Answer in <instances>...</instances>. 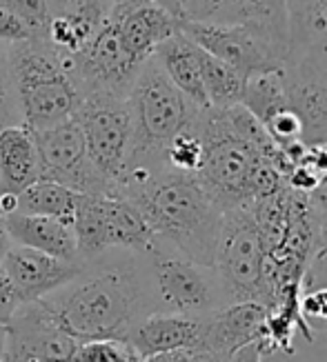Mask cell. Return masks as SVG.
<instances>
[{
    "instance_id": "36",
    "label": "cell",
    "mask_w": 327,
    "mask_h": 362,
    "mask_svg": "<svg viewBox=\"0 0 327 362\" xmlns=\"http://www.w3.org/2000/svg\"><path fill=\"white\" fill-rule=\"evenodd\" d=\"M109 3H112V5H118V3H122V0H109Z\"/></svg>"
},
{
    "instance_id": "34",
    "label": "cell",
    "mask_w": 327,
    "mask_h": 362,
    "mask_svg": "<svg viewBox=\"0 0 327 362\" xmlns=\"http://www.w3.org/2000/svg\"><path fill=\"white\" fill-rule=\"evenodd\" d=\"M11 247H13V240H11L9 231H7V225H5L3 216H0V264H3V260L7 258Z\"/></svg>"
},
{
    "instance_id": "8",
    "label": "cell",
    "mask_w": 327,
    "mask_h": 362,
    "mask_svg": "<svg viewBox=\"0 0 327 362\" xmlns=\"http://www.w3.org/2000/svg\"><path fill=\"white\" fill-rule=\"evenodd\" d=\"M74 118L83 127L91 165L118 196L120 180L130 167L134 143V122L127 98L105 91L85 93Z\"/></svg>"
},
{
    "instance_id": "23",
    "label": "cell",
    "mask_w": 327,
    "mask_h": 362,
    "mask_svg": "<svg viewBox=\"0 0 327 362\" xmlns=\"http://www.w3.org/2000/svg\"><path fill=\"white\" fill-rule=\"evenodd\" d=\"M289 58L327 38V0H285Z\"/></svg>"
},
{
    "instance_id": "27",
    "label": "cell",
    "mask_w": 327,
    "mask_h": 362,
    "mask_svg": "<svg viewBox=\"0 0 327 362\" xmlns=\"http://www.w3.org/2000/svg\"><path fill=\"white\" fill-rule=\"evenodd\" d=\"M69 362H145L127 340H85L76 347Z\"/></svg>"
},
{
    "instance_id": "28",
    "label": "cell",
    "mask_w": 327,
    "mask_h": 362,
    "mask_svg": "<svg viewBox=\"0 0 327 362\" xmlns=\"http://www.w3.org/2000/svg\"><path fill=\"white\" fill-rule=\"evenodd\" d=\"M16 124H23V116L9 65V45L0 42V132Z\"/></svg>"
},
{
    "instance_id": "22",
    "label": "cell",
    "mask_w": 327,
    "mask_h": 362,
    "mask_svg": "<svg viewBox=\"0 0 327 362\" xmlns=\"http://www.w3.org/2000/svg\"><path fill=\"white\" fill-rule=\"evenodd\" d=\"M112 7L109 0H83L71 9L54 13L47 27V40L62 54H78L107 23Z\"/></svg>"
},
{
    "instance_id": "31",
    "label": "cell",
    "mask_w": 327,
    "mask_h": 362,
    "mask_svg": "<svg viewBox=\"0 0 327 362\" xmlns=\"http://www.w3.org/2000/svg\"><path fill=\"white\" fill-rule=\"evenodd\" d=\"M145 362H221L216 356H212L207 349L202 347H187V349H178V351H169V354H161L147 358Z\"/></svg>"
},
{
    "instance_id": "32",
    "label": "cell",
    "mask_w": 327,
    "mask_h": 362,
    "mask_svg": "<svg viewBox=\"0 0 327 362\" xmlns=\"http://www.w3.org/2000/svg\"><path fill=\"white\" fill-rule=\"evenodd\" d=\"M301 311L307 316H314L321 320H327V289L309 291L301 298Z\"/></svg>"
},
{
    "instance_id": "14",
    "label": "cell",
    "mask_w": 327,
    "mask_h": 362,
    "mask_svg": "<svg viewBox=\"0 0 327 362\" xmlns=\"http://www.w3.org/2000/svg\"><path fill=\"white\" fill-rule=\"evenodd\" d=\"M71 60L83 96L93 91H105L127 98L134 78L143 67L134 65L130 56L125 54L112 18H107V23L91 36L81 52L71 56Z\"/></svg>"
},
{
    "instance_id": "35",
    "label": "cell",
    "mask_w": 327,
    "mask_h": 362,
    "mask_svg": "<svg viewBox=\"0 0 327 362\" xmlns=\"http://www.w3.org/2000/svg\"><path fill=\"white\" fill-rule=\"evenodd\" d=\"M47 3H50L52 16H54V13H60V11H65V9L76 7L78 3H83V0H47Z\"/></svg>"
},
{
    "instance_id": "15",
    "label": "cell",
    "mask_w": 327,
    "mask_h": 362,
    "mask_svg": "<svg viewBox=\"0 0 327 362\" xmlns=\"http://www.w3.org/2000/svg\"><path fill=\"white\" fill-rule=\"evenodd\" d=\"M109 18L116 25L125 54L138 67L180 31V23L156 0H122L112 7Z\"/></svg>"
},
{
    "instance_id": "24",
    "label": "cell",
    "mask_w": 327,
    "mask_h": 362,
    "mask_svg": "<svg viewBox=\"0 0 327 362\" xmlns=\"http://www.w3.org/2000/svg\"><path fill=\"white\" fill-rule=\"evenodd\" d=\"M78 194L56 180L40 178L18 194V211L27 216H47L71 223Z\"/></svg>"
},
{
    "instance_id": "10",
    "label": "cell",
    "mask_w": 327,
    "mask_h": 362,
    "mask_svg": "<svg viewBox=\"0 0 327 362\" xmlns=\"http://www.w3.org/2000/svg\"><path fill=\"white\" fill-rule=\"evenodd\" d=\"M81 340L65 332L54 311L42 300L18 305L0 325L3 362H69Z\"/></svg>"
},
{
    "instance_id": "21",
    "label": "cell",
    "mask_w": 327,
    "mask_h": 362,
    "mask_svg": "<svg viewBox=\"0 0 327 362\" xmlns=\"http://www.w3.org/2000/svg\"><path fill=\"white\" fill-rule=\"evenodd\" d=\"M40 180V160L31 132L16 124L0 132V194H21Z\"/></svg>"
},
{
    "instance_id": "12",
    "label": "cell",
    "mask_w": 327,
    "mask_h": 362,
    "mask_svg": "<svg viewBox=\"0 0 327 362\" xmlns=\"http://www.w3.org/2000/svg\"><path fill=\"white\" fill-rule=\"evenodd\" d=\"M287 103L303 122V143L327 140V38L287 60Z\"/></svg>"
},
{
    "instance_id": "4",
    "label": "cell",
    "mask_w": 327,
    "mask_h": 362,
    "mask_svg": "<svg viewBox=\"0 0 327 362\" xmlns=\"http://www.w3.org/2000/svg\"><path fill=\"white\" fill-rule=\"evenodd\" d=\"M9 65L29 132L50 129L76 116L83 91L69 54L58 52L47 38H29L9 45Z\"/></svg>"
},
{
    "instance_id": "19",
    "label": "cell",
    "mask_w": 327,
    "mask_h": 362,
    "mask_svg": "<svg viewBox=\"0 0 327 362\" xmlns=\"http://www.w3.org/2000/svg\"><path fill=\"white\" fill-rule=\"evenodd\" d=\"M3 220L13 245L36 249L60 260H81L78 258L71 223H65V220L58 218L27 216V214H9L3 216Z\"/></svg>"
},
{
    "instance_id": "29",
    "label": "cell",
    "mask_w": 327,
    "mask_h": 362,
    "mask_svg": "<svg viewBox=\"0 0 327 362\" xmlns=\"http://www.w3.org/2000/svg\"><path fill=\"white\" fill-rule=\"evenodd\" d=\"M0 5L18 16L34 38H47V27L52 21V9L47 0H0Z\"/></svg>"
},
{
    "instance_id": "33",
    "label": "cell",
    "mask_w": 327,
    "mask_h": 362,
    "mask_svg": "<svg viewBox=\"0 0 327 362\" xmlns=\"http://www.w3.org/2000/svg\"><path fill=\"white\" fill-rule=\"evenodd\" d=\"M263 347L260 344H247V347H243L241 351H236L229 362H263Z\"/></svg>"
},
{
    "instance_id": "6",
    "label": "cell",
    "mask_w": 327,
    "mask_h": 362,
    "mask_svg": "<svg viewBox=\"0 0 327 362\" xmlns=\"http://www.w3.org/2000/svg\"><path fill=\"white\" fill-rule=\"evenodd\" d=\"M156 313L205 318L227 307V298L214 267L194 262L156 240L145 254Z\"/></svg>"
},
{
    "instance_id": "25",
    "label": "cell",
    "mask_w": 327,
    "mask_h": 362,
    "mask_svg": "<svg viewBox=\"0 0 327 362\" xmlns=\"http://www.w3.org/2000/svg\"><path fill=\"white\" fill-rule=\"evenodd\" d=\"M198 62L202 74V85L212 109H229L243 103V91L247 78L231 69L225 62L210 56L198 47Z\"/></svg>"
},
{
    "instance_id": "20",
    "label": "cell",
    "mask_w": 327,
    "mask_h": 362,
    "mask_svg": "<svg viewBox=\"0 0 327 362\" xmlns=\"http://www.w3.org/2000/svg\"><path fill=\"white\" fill-rule=\"evenodd\" d=\"M154 58L165 71V76L174 83V87L187 100H192L200 112L212 109L207 93H205V85H202L198 47L187 38L183 31L167 38L159 49L154 52Z\"/></svg>"
},
{
    "instance_id": "18",
    "label": "cell",
    "mask_w": 327,
    "mask_h": 362,
    "mask_svg": "<svg viewBox=\"0 0 327 362\" xmlns=\"http://www.w3.org/2000/svg\"><path fill=\"white\" fill-rule=\"evenodd\" d=\"M202 322H205V318L196 316L149 313L147 318H143L134 327V332L127 336V342L145 360L161 354L196 347L200 342Z\"/></svg>"
},
{
    "instance_id": "2",
    "label": "cell",
    "mask_w": 327,
    "mask_h": 362,
    "mask_svg": "<svg viewBox=\"0 0 327 362\" xmlns=\"http://www.w3.org/2000/svg\"><path fill=\"white\" fill-rule=\"evenodd\" d=\"M118 196L136 204L156 240L194 262L212 267L223 211L194 174L167 165L132 167L120 180Z\"/></svg>"
},
{
    "instance_id": "17",
    "label": "cell",
    "mask_w": 327,
    "mask_h": 362,
    "mask_svg": "<svg viewBox=\"0 0 327 362\" xmlns=\"http://www.w3.org/2000/svg\"><path fill=\"white\" fill-rule=\"evenodd\" d=\"M265 338L268 309L260 303H234L205 316L198 347L207 349L221 362H229L247 344H260L265 351Z\"/></svg>"
},
{
    "instance_id": "1",
    "label": "cell",
    "mask_w": 327,
    "mask_h": 362,
    "mask_svg": "<svg viewBox=\"0 0 327 362\" xmlns=\"http://www.w3.org/2000/svg\"><path fill=\"white\" fill-rule=\"evenodd\" d=\"M87 260L83 272L42 303L76 340H127L134 327L156 313L145 254L112 249Z\"/></svg>"
},
{
    "instance_id": "37",
    "label": "cell",
    "mask_w": 327,
    "mask_h": 362,
    "mask_svg": "<svg viewBox=\"0 0 327 362\" xmlns=\"http://www.w3.org/2000/svg\"><path fill=\"white\" fill-rule=\"evenodd\" d=\"M0 362H3V360H0Z\"/></svg>"
},
{
    "instance_id": "5",
    "label": "cell",
    "mask_w": 327,
    "mask_h": 362,
    "mask_svg": "<svg viewBox=\"0 0 327 362\" xmlns=\"http://www.w3.org/2000/svg\"><path fill=\"white\" fill-rule=\"evenodd\" d=\"M127 103L134 122L127 169L165 165V149L169 143L192 129L200 116V109L174 87L154 56L138 69L127 91Z\"/></svg>"
},
{
    "instance_id": "11",
    "label": "cell",
    "mask_w": 327,
    "mask_h": 362,
    "mask_svg": "<svg viewBox=\"0 0 327 362\" xmlns=\"http://www.w3.org/2000/svg\"><path fill=\"white\" fill-rule=\"evenodd\" d=\"M40 160V178L56 180L76 194L116 196L87 156V143L81 122L69 118L50 129L31 132Z\"/></svg>"
},
{
    "instance_id": "30",
    "label": "cell",
    "mask_w": 327,
    "mask_h": 362,
    "mask_svg": "<svg viewBox=\"0 0 327 362\" xmlns=\"http://www.w3.org/2000/svg\"><path fill=\"white\" fill-rule=\"evenodd\" d=\"M34 38V34L27 29V25L13 16L5 5H0V42L5 45H13V42H23Z\"/></svg>"
},
{
    "instance_id": "16",
    "label": "cell",
    "mask_w": 327,
    "mask_h": 362,
    "mask_svg": "<svg viewBox=\"0 0 327 362\" xmlns=\"http://www.w3.org/2000/svg\"><path fill=\"white\" fill-rule=\"evenodd\" d=\"M83 260H60L42 251L13 245L7 258L0 264V272L9 280L21 303L42 300L45 296L65 287L83 272Z\"/></svg>"
},
{
    "instance_id": "3",
    "label": "cell",
    "mask_w": 327,
    "mask_h": 362,
    "mask_svg": "<svg viewBox=\"0 0 327 362\" xmlns=\"http://www.w3.org/2000/svg\"><path fill=\"white\" fill-rule=\"evenodd\" d=\"M198 136L202 153L194 176L221 211L252 204L285 185L276 165L236 132L225 109H205Z\"/></svg>"
},
{
    "instance_id": "9",
    "label": "cell",
    "mask_w": 327,
    "mask_h": 362,
    "mask_svg": "<svg viewBox=\"0 0 327 362\" xmlns=\"http://www.w3.org/2000/svg\"><path fill=\"white\" fill-rule=\"evenodd\" d=\"M180 31L196 47L245 78L287 67L289 47L247 25L180 23Z\"/></svg>"
},
{
    "instance_id": "13",
    "label": "cell",
    "mask_w": 327,
    "mask_h": 362,
    "mask_svg": "<svg viewBox=\"0 0 327 362\" xmlns=\"http://www.w3.org/2000/svg\"><path fill=\"white\" fill-rule=\"evenodd\" d=\"M178 23L247 25L289 47L285 0H156Z\"/></svg>"
},
{
    "instance_id": "26",
    "label": "cell",
    "mask_w": 327,
    "mask_h": 362,
    "mask_svg": "<svg viewBox=\"0 0 327 362\" xmlns=\"http://www.w3.org/2000/svg\"><path fill=\"white\" fill-rule=\"evenodd\" d=\"M241 105L260 124L268 122L274 114L280 112V109H285L289 105L287 89H285V69L249 76L245 83Z\"/></svg>"
},
{
    "instance_id": "7",
    "label": "cell",
    "mask_w": 327,
    "mask_h": 362,
    "mask_svg": "<svg viewBox=\"0 0 327 362\" xmlns=\"http://www.w3.org/2000/svg\"><path fill=\"white\" fill-rule=\"evenodd\" d=\"M263 238L252 204L223 211L212 267L221 280L227 305L265 303Z\"/></svg>"
}]
</instances>
